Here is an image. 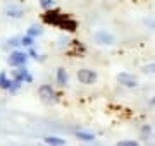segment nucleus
Listing matches in <instances>:
<instances>
[{
  "label": "nucleus",
  "mask_w": 155,
  "mask_h": 146,
  "mask_svg": "<svg viewBox=\"0 0 155 146\" xmlns=\"http://www.w3.org/2000/svg\"><path fill=\"white\" fill-rule=\"evenodd\" d=\"M97 72L91 71V69H79L78 71V79H79V83L81 84H93L95 81H97Z\"/></svg>",
  "instance_id": "nucleus-2"
},
{
  "label": "nucleus",
  "mask_w": 155,
  "mask_h": 146,
  "mask_svg": "<svg viewBox=\"0 0 155 146\" xmlns=\"http://www.w3.org/2000/svg\"><path fill=\"white\" fill-rule=\"evenodd\" d=\"M67 79H69V76H67L66 69H62V67L57 69V84H59V86H66L67 84Z\"/></svg>",
  "instance_id": "nucleus-7"
},
{
  "label": "nucleus",
  "mask_w": 155,
  "mask_h": 146,
  "mask_svg": "<svg viewBox=\"0 0 155 146\" xmlns=\"http://www.w3.org/2000/svg\"><path fill=\"white\" fill-rule=\"evenodd\" d=\"M61 28H62V29H66V31H76V21H72V19L66 17V19L62 21Z\"/></svg>",
  "instance_id": "nucleus-9"
},
{
  "label": "nucleus",
  "mask_w": 155,
  "mask_h": 146,
  "mask_svg": "<svg viewBox=\"0 0 155 146\" xmlns=\"http://www.w3.org/2000/svg\"><path fill=\"white\" fill-rule=\"evenodd\" d=\"M93 38L98 45H114V36L110 33H107L105 29H98L93 34Z\"/></svg>",
  "instance_id": "nucleus-5"
},
{
  "label": "nucleus",
  "mask_w": 155,
  "mask_h": 146,
  "mask_svg": "<svg viewBox=\"0 0 155 146\" xmlns=\"http://www.w3.org/2000/svg\"><path fill=\"white\" fill-rule=\"evenodd\" d=\"M116 146H140L138 141H133V139H124V141H119Z\"/></svg>",
  "instance_id": "nucleus-16"
},
{
  "label": "nucleus",
  "mask_w": 155,
  "mask_h": 146,
  "mask_svg": "<svg viewBox=\"0 0 155 146\" xmlns=\"http://www.w3.org/2000/svg\"><path fill=\"white\" fill-rule=\"evenodd\" d=\"M12 78L16 79V81H21V83H31L33 81V78H31V74L26 71V67L24 65H21V67H17L14 72H12Z\"/></svg>",
  "instance_id": "nucleus-6"
},
{
  "label": "nucleus",
  "mask_w": 155,
  "mask_h": 146,
  "mask_svg": "<svg viewBox=\"0 0 155 146\" xmlns=\"http://www.w3.org/2000/svg\"><path fill=\"white\" fill-rule=\"evenodd\" d=\"M11 84H12V79L7 78L5 72H0V88H2V90H9Z\"/></svg>",
  "instance_id": "nucleus-11"
},
{
  "label": "nucleus",
  "mask_w": 155,
  "mask_h": 146,
  "mask_svg": "<svg viewBox=\"0 0 155 146\" xmlns=\"http://www.w3.org/2000/svg\"><path fill=\"white\" fill-rule=\"evenodd\" d=\"M29 55H31V57H35V59H36V52H35V50H29Z\"/></svg>",
  "instance_id": "nucleus-18"
},
{
  "label": "nucleus",
  "mask_w": 155,
  "mask_h": 146,
  "mask_svg": "<svg viewBox=\"0 0 155 146\" xmlns=\"http://www.w3.org/2000/svg\"><path fill=\"white\" fill-rule=\"evenodd\" d=\"M38 95L40 98L45 101V103H52V101H55V91L50 84H41L38 90Z\"/></svg>",
  "instance_id": "nucleus-4"
},
{
  "label": "nucleus",
  "mask_w": 155,
  "mask_h": 146,
  "mask_svg": "<svg viewBox=\"0 0 155 146\" xmlns=\"http://www.w3.org/2000/svg\"><path fill=\"white\" fill-rule=\"evenodd\" d=\"M76 138L81 141H93L95 139V134H91V132H86V131H78L76 132Z\"/></svg>",
  "instance_id": "nucleus-12"
},
{
  "label": "nucleus",
  "mask_w": 155,
  "mask_h": 146,
  "mask_svg": "<svg viewBox=\"0 0 155 146\" xmlns=\"http://www.w3.org/2000/svg\"><path fill=\"white\" fill-rule=\"evenodd\" d=\"M43 33V29L40 28V26H29V29H28V34L29 36H40V34Z\"/></svg>",
  "instance_id": "nucleus-14"
},
{
  "label": "nucleus",
  "mask_w": 155,
  "mask_h": 146,
  "mask_svg": "<svg viewBox=\"0 0 155 146\" xmlns=\"http://www.w3.org/2000/svg\"><path fill=\"white\" fill-rule=\"evenodd\" d=\"M143 71H145V72H148V74H155V62L143 65Z\"/></svg>",
  "instance_id": "nucleus-17"
},
{
  "label": "nucleus",
  "mask_w": 155,
  "mask_h": 146,
  "mask_svg": "<svg viewBox=\"0 0 155 146\" xmlns=\"http://www.w3.org/2000/svg\"><path fill=\"white\" fill-rule=\"evenodd\" d=\"M55 5V0H40V7L43 11H52Z\"/></svg>",
  "instance_id": "nucleus-13"
},
{
  "label": "nucleus",
  "mask_w": 155,
  "mask_h": 146,
  "mask_svg": "<svg viewBox=\"0 0 155 146\" xmlns=\"http://www.w3.org/2000/svg\"><path fill=\"white\" fill-rule=\"evenodd\" d=\"M43 141L48 146H64V144H66V141L61 139V138H55V136H47Z\"/></svg>",
  "instance_id": "nucleus-8"
},
{
  "label": "nucleus",
  "mask_w": 155,
  "mask_h": 146,
  "mask_svg": "<svg viewBox=\"0 0 155 146\" xmlns=\"http://www.w3.org/2000/svg\"><path fill=\"white\" fill-rule=\"evenodd\" d=\"M21 45L22 46H31V45H33V36H29V34L22 36V38H21Z\"/></svg>",
  "instance_id": "nucleus-15"
},
{
  "label": "nucleus",
  "mask_w": 155,
  "mask_h": 146,
  "mask_svg": "<svg viewBox=\"0 0 155 146\" xmlns=\"http://www.w3.org/2000/svg\"><path fill=\"white\" fill-rule=\"evenodd\" d=\"M7 62H9L11 67H21V65H26V62H28V53H26V52H21V50H16V52H12L11 55H9Z\"/></svg>",
  "instance_id": "nucleus-1"
},
{
  "label": "nucleus",
  "mask_w": 155,
  "mask_h": 146,
  "mask_svg": "<svg viewBox=\"0 0 155 146\" xmlns=\"http://www.w3.org/2000/svg\"><path fill=\"white\" fill-rule=\"evenodd\" d=\"M5 14L9 17H14V19H19V17L22 16V9L21 7H9L5 11Z\"/></svg>",
  "instance_id": "nucleus-10"
},
{
  "label": "nucleus",
  "mask_w": 155,
  "mask_h": 146,
  "mask_svg": "<svg viewBox=\"0 0 155 146\" xmlns=\"http://www.w3.org/2000/svg\"><path fill=\"white\" fill-rule=\"evenodd\" d=\"M117 81H119L124 88H136V86H138V78L133 76V74H129V72L117 74Z\"/></svg>",
  "instance_id": "nucleus-3"
}]
</instances>
